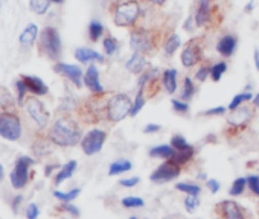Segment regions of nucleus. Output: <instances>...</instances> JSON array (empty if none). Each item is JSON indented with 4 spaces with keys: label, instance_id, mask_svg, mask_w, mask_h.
Instances as JSON below:
<instances>
[{
    "label": "nucleus",
    "instance_id": "nucleus-58",
    "mask_svg": "<svg viewBox=\"0 0 259 219\" xmlns=\"http://www.w3.org/2000/svg\"><path fill=\"white\" fill-rule=\"evenodd\" d=\"M253 7H254V0H250V2H248V4L245 5V8H244L245 13H251V11H253Z\"/></svg>",
    "mask_w": 259,
    "mask_h": 219
},
{
    "label": "nucleus",
    "instance_id": "nucleus-2",
    "mask_svg": "<svg viewBox=\"0 0 259 219\" xmlns=\"http://www.w3.org/2000/svg\"><path fill=\"white\" fill-rule=\"evenodd\" d=\"M160 40V32L145 26H135L130 29V47L136 53L150 55L153 53Z\"/></svg>",
    "mask_w": 259,
    "mask_h": 219
},
{
    "label": "nucleus",
    "instance_id": "nucleus-38",
    "mask_svg": "<svg viewBox=\"0 0 259 219\" xmlns=\"http://www.w3.org/2000/svg\"><path fill=\"white\" fill-rule=\"evenodd\" d=\"M226 70H227V63L226 61H218V63L212 64V67H210V79L213 82H218L223 78V75L226 73Z\"/></svg>",
    "mask_w": 259,
    "mask_h": 219
},
{
    "label": "nucleus",
    "instance_id": "nucleus-62",
    "mask_svg": "<svg viewBox=\"0 0 259 219\" xmlns=\"http://www.w3.org/2000/svg\"><path fill=\"white\" fill-rule=\"evenodd\" d=\"M128 219H139V217H138V216H130Z\"/></svg>",
    "mask_w": 259,
    "mask_h": 219
},
{
    "label": "nucleus",
    "instance_id": "nucleus-13",
    "mask_svg": "<svg viewBox=\"0 0 259 219\" xmlns=\"http://www.w3.org/2000/svg\"><path fill=\"white\" fill-rule=\"evenodd\" d=\"M254 116V110L251 106H239L235 112H230L227 116V124L233 128H242L245 127Z\"/></svg>",
    "mask_w": 259,
    "mask_h": 219
},
{
    "label": "nucleus",
    "instance_id": "nucleus-5",
    "mask_svg": "<svg viewBox=\"0 0 259 219\" xmlns=\"http://www.w3.org/2000/svg\"><path fill=\"white\" fill-rule=\"evenodd\" d=\"M38 49H40V53L45 55L48 60L60 63L63 44H61L60 34L54 26H46L41 31L38 37Z\"/></svg>",
    "mask_w": 259,
    "mask_h": 219
},
{
    "label": "nucleus",
    "instance_id": "nucleus-31",
    "mask_svg": "<svg viewBox=\"0 0 259 219\" xmlns=\"http://www.w3.org/2000/svg\"><path fill=\"white\" fill-rule=\"evenodd\" d=\"M176 189L179 192H183L185 195H198L201 193V186L198 183H191V181H185V183H177Z\"/></svg>",
    "mask_w": 259,
    "mask_h": 219
},
{
    "label": "nucleus",
    "instance_id": "nucleus-14",
    "mask_svg": "<svg viewBox=\"0 0 259 219\" xmlns=\"http://www.w3.org/2000/svg\"><path fill=\"white\" fill-rule=\"evenodd\" d=\"M213 0H198L197 10L194 13V20L197 28H204L210 23L212 14H213V7H212Z\"/></svg>",
    "mask_w": 259,
    "mask_h": 219
},
{
    "label": "nucleus",
    "instance_id": "nucleus-50",
    "mask_svg": "<svg viewBox=\"0 0 259 219\" xmlns=\"http://www.w3.org/2000/svg\"><path fill=\"white\" fill-rule=\"evenodd\" d=\"M139 181H141V178H139V177H132V178H123V180H120V181H119V184H120L122 187L132 189V187L138 186V184H139Z\"/></svg>",
    "mask_w": 259,
    "mask_h": 219
},
{
    "label": "nucleus",
    "instance_id": "nucleus-24",
    "mask_svg": "<svg viewBox=\"0 0 259 219\" xmlns=\"http://www.w3.org/2000/svg\"><path fill=\"white\" fill-rule=\"evenodd\" d=\"M133 168V163L130 161L128 158H117L116 161H113L108 168V175L110 177H114V175H120V174H125L128 171H132Z\"/></svg>",
    "mask_w": 259,
    "mask_h": 219
},
{
    "label": "nucleus",
    "instance_id": "nucleus-64",
    "mask_svg": "<svg viewBox=\"0 0 259 219\" xmlns=\"http://www.w3.org/2000/svg\"><path fill=\"white\" fill-rule=\"evenodd\" d=\"M217 219H218V217H217Z\"/></svg>",
    "mask_w": 259,
    "mask_h": 219
},
{
    "label": "nucleus",
    "instance_id": "nucleus-18",
    "mask_svg": "<svg viewBox=\"0 0 259 219\" xmlns=\"http://www.w3.org/2000/svg\"><path fill=\"white\" fill-rule=\"evenodd\" d=\"M236 46H238V38L232 34H227V35H223L218 43H217V52L224 57V58H230L235 50H236Z\"/></svg>",
    "mask_w": 259,
    "mask_h": 219
},
{
    "label": "nucleus",
    "instance_id": "nucleus-43",
    "mask_svg": "<svg viewBox=\"0 0 259 219\" xmlns=\"http://www.w3.org/2000/svg\"><path fill=\"white\" fill-rule=\"evenodd\" d=\"M210 67H212V64H207V63L200 64L197 69V73H195V79L198 82H204L210 76Z\"/></svg>",
    "mask_w": 259,
    "mask_h": 219
},
{
    "label": "nucleus",
    "instance_id": "nucleus-3",
    "mask_svg": "<svg viewBox=\"0 0 259 219\" xmlns=\"http://www.w3.org/2000/svg\"><path fill=\"white\" fill-rule=\"evenodd\" d=\"M113 13V23L117 28H135L141 14L142 8L138 0H116L111 5Z\"/></svg>",
    "mask_w": 259,
    "mask_h": 219
},
{
    "label": "nucleus",
    "instance_id": "nucleus-10",
    "mask_svg": "<svg viewBox=\"0 0 259 219\" xmlns=\"http://www.w3.org/2000/svg\"><path fill=\"white\" fill-rule=\"evenodd\" d=\"M105 140H107V133L104 130L95 128V130H90L87 134H84L79 145L85 155H95L102 149Z\"/></svg>",
    "mask_w": 259,
    "mask_h": 219
},
{
    "label": "nucleus",
    "instance_id": "nucleus-22",
    "mask_svg": "<svg viewBox=\"0 0 259 219\" xmlns=\"http://www.w3.org/2000/svg\"><path fill=\"white\" fill-rule=\"evenodd\" d=\"M37 38H38V28H37V25H34V23H31V25H28L26 28H25V31L20 34V37H19V41H20V44L22 46H32L35 41H37Z\"/></svg>",
    "mask_w": 259,
    "mask_h": 219
},
{
    "label": "nucleus",
    "instance_id": "nucleus-19",
    "mask_svg": "<svg viewBox=\"0 0 259 219\" xmlns=\"http://www.w3.org/2000/svg\"><path fill=\"white\" fill-rule=\"evenodd\" d=\"M75 58L76 61L82 63V64H90L93 61H98V63H105V57L93 49H89V47H78L75 49Z\"/></svg>",
    "mask_w": 259,
    "mask_h": 219
},
{
    "label": "nucleus",
    "instance_id": "nucleus-52",
    "mask_svg": "<svg viewBox=\"0 0 259 219\" xmlns=\"http://www.w3.org/2000/svg\"><path fill=\"white\" fill-rule=\"evenodd\" d=\"M160 130H162V127L157 125V124H148V125L144 127V133H145V134H156V133H159Z\"/></svg>",
    "mask_w": 259,
    "mask_h": 219
},
{
    "label": "nucleus",
    "instance_id": "nucleus-51",
    "mask_svg": "<svg viewBox=\"0 0 259 219\" xmlns=\"http://www.w3.org/2000/svg\"><path fill=\"white\" fill-rule=\"evenodd\" d=\"M206 186H207V189H209V192L210 193H218L220 192V189H221V183L218 181V180H215V178H209L207 181H206Z\"/></svg>",
    "mask_w": 259,
    "mask_h": 219
},
{
    "label": "nucleus",
    "instance_id": "nucleus-30",
    "mask_svg": "<svg viewBox=\"0 0 259 219\" xmlns=\"http://www.w3.org/2000/svg\"><path fill=\"white\" fill-rule=\"evenodd\" d=\"M253 97H254V96H253L250 91L239 93V94H236V96L230 100V103H229L227 110H229V112H235L236 108L242 106V103H244V102H250V100H253Z\"/></svg>",
    "mask_w": 259,
    "mask_h": 219
},
{
    "label": "nucleus",
    "instance_id": "nucleus-15",
    "mask_svg": "<svg viewBox=\"0 0 259 219\" xmlns=\"http://www.w3.org/2000/svg\"><path fill=\"white\" fill-rule=\"evenodd\" d=\"M218 210L223 219H247L242 207L233 199H224L218 204Z\"/></svg>",
    "mask_w": 259,
    "mask_h": 219
},
{
    "label": "nucleus",
    "instance_id": "nucleus-45",
    "mask_svg": "<svg viewBox=\"0 0 259 219\" xmlns=\"http://www.w3.org/2000/svg\"><path fill=\"white\" fill-rule=\"evenodd\" d=\"M247 187L250 192L259 198V175H248L247 177Z\"/></svg>",
    "mask_w": 259,
    "mask_h": 219
},
{
    "label": "nucleus",
    "instance_id": "nucleus-27",
    "mask_svg": "<svg viewBox=\"0 0 259 219\" xmlns=\"http://www.w3.org/2000/svg\"><path fill=\"white\" fill-rule=\"evenodd\" d=\"M180 44H182V40H180V37H179L177 34H171V35H168V38H166V40H165V43H163L165 55H166V57L174 55V53L177 52V49L180 47Z\"/></svg>",
    "mask_w": 259,
    "mask_h": 219
},
{
    "label": "nucleus",
    "instance_id": "nucleus-47",
    "mask_svg": "<svg viewBox=\"0 0 259 219\" xmlns=\"http://www.w3.org/2000/svg\"><path fill=\"white\" fill-rule=\"evenodd\" d=\"M226 112H227L226 106H213V108H209V110H206V112L200 113V116H207V118H210V116H223V115H226Z\"/></svg>",
    "mask_w": 259,
    "mask_h": 219
},
{
    "label": "nucleus",
    "instance_id": "nucleus-42",
    "mask_svg": "<svg viewBox=\"0 0 259 219\" xmlns=\"http://www.w3.org/2000/svg\"><path fill=\"white\" fill-rule=\"evenodd\" d=\"M183 204H185L188 213H195L200 205V196L198 195H186Z\"/></svg>",
    "mask_w": 259,
    "mask_h": 219
},
{
    "label": "nucleus",
    "instance_id": "nucleus-32",
    "mask_svg": "<svg viewBox=\"0 0 259 219\" xmlns=\"http://www.w3.org/2000/svg\"><path fill=\"white\" fill-rule=\"evenodd\" d=\"M102 47H104L105 55L113 57L114 53H117V50H119V47H120V43H119L117 38L108 35V37H105V38L102 40Z\"/></svg>",
    "mask_w": 259,
    "mask_h": 219
},
{
    "label": "nucleus",
    "instance_id": "nucleus-12",
    "mask_svg": "<svg viewBox=\"0 0 259 219\" xmlns=\"http://www.w3.org/2000/svg\"><path fill=\"white\" fill-rule=\"evenodd\" d=\"M54 72L67 78L75 87L81 88L84 85V72L81 70L79 66L75 64H66V63H55L54 64Z\"/></svg>",
    "mask_w": 259,
    "mask_h": 219
},
{
    "label": "nucleus",
    "instance_id": "nucleus-26",
    "mask_svg": "<svg viewBox=\"0 0 259 219\" xmlns=\"http://www.w3.org/2000/svg\"><path fill=\"white\" fill-rule=\"evenodd\" d=\"M51 145H54V143H52L49 139L40 137V139H37V140L34 142L32 151H34V154H35L37 157H43V155L51 154V151H52V146H51Z\"/></svg>",
    "mask_w": 259,
    "mask_h": 219
},
{
    "label": "nucleus",
    "instance_id": "nucleus-49",
    "mask_svg": "<svg viewBox=\"0 0 259 219\" xmlns=\"http://www.w3.org/2000/svg\"><path fill=\"white\" fill-rule=\"evenodd\" d=\"M40 216V208L35 202H31L26 208V219H38Z\"/></svg>",
    "mask_w": 259,
    "mask_h": 219
},
{
    "label": "nucleus",
    "instance_id": "nucleus-11",
    "mask_svg": "<svg viewBox=\"0 0 259 219\" xmlns=\"http://www.w3.org/2000/svg\"><path fill=\"white\" fill-rule=\"evenodd\" d=\"M180 174H182V166L176 165L171 160H166V161H163L160 166H157L153 171L150 178L156 184H165V183H169V181L179 178Z\"/></svg>",
    "mask_w": 259,
    "mask_h": 219
},
{
    "label": "nucleus",
    "instance_id": "nucleus-1",
    "mask_svg": "<svg viewBox=\"0 0 259 219\" xmlns=\"http://www.w3.org/2000/svg\"><path fill=\"white\" fill-rule=\"evenodd\" d=\"M82 137L84 136L81 133L79 125L73 119H70L69 116L58 118L52 124V127L49 130V134H48V139L55 146H60V148L75 146V145L81 143Z\"/></svg>",
    "mask_w": 259,
    "mask_h": 219
},
{
    "label": "nucleus",
    "instance_id": "nucleus-41",
    "mask_svg": "<svg viewBox=\"0 0 259 219\" xmlns=\"http://www.w3.org/2000/svg\"><path fill=\"white\" fill-rule=\"evenodd\" d=\"M16 90H17V102H19L20 105H22V103H25V102H26V100H25L26 93H29V91H28L26 82L23 81V78H22V76L16 81Z\"/></svg>",
    "mask_w": 259,
    "mask_h": 219
},
{
    "label": "nucleus",
    "instance_id": "nucleus-46",
    "mask_svg": "<svg viewBox=\"0 0 259 219\" xmlns=\"http://www.w3.org/2000/svg\"><path fill=\"white\" fill-rule=\"evenodd\" d=\"M75 108H76V100L72 96L63 97L60 110H63V112H72V110H75Z\"/></svg>",
    "mask_w": 259,
    "mask_h": 219
},
{
    "label": "nucleus",
    "instance_id": "nucleus-39",
    "mask_svg": "<svg viewBox=\"0 0 259 219\" xmlns=\"http://www.w3.org/2000/svg\"><path fill=\"white\" fill-rule=\"evenodd\" d=\"M81 193V189H72V190H69V192H61V190H54V196L57 198V199H60V201H63V202H72L73 199H76L78 198V195Z\"/></svg>",
    "mask_w": 259,
    "mask_h": 219
},
{
    "label": "nucleus",
    "instance_id": "nucleus-44",
    "mask_svg": "<svg viewBox=\"0 0 259 219\" xmlns=\"http://www.w3.org/2000/svg\"><path fill=\"white\" fill-rule=\"evenodd\" d=\"M171 105H172V110H174L177 115H188L189 113V105H188V102H185L182 99H172L171 100Z\"/></svg>",
    "mask_w": 259,
    "mask_h": 219
},
{
    "label": "nucleus",
    "instance_id": "nucleus-40",
    "mask_svg": "<svg viewBox=\"0 0 259 219\" xmlns=\"http://www.w3.org/2000/svg\"><path fill=\"white\" fill-rule=\"evenodd\" d=\"M176 151H186V149H189V148H192V145L183 137V136H180V134H176V136H172L171 137V143H169Z\"/></svg>",
    "mask_w": 259,
    "mask_h": 219
},
{
    "label": "nucleus",
    "instance_id": "nucleus-60",
    "mask_svg": "<svg viewBox=\"0 0 259 219\" xmlns=\"http://www.w3.org/2000/svg\"><path fill=\"white\" fill-rule=\"evenodd\" d=\"M251 103H253V106H256V108H259V93L253 97V100H251Z\"/></svg>",
    "mask_w": 259,
    "mask_h": 219
},
{
    "label": "nucleus",
    "instance_id": "nucleus-20",
    "mask_svg": "<svg viewBox=\"0 0 259 219\" xmlns=\"http://www.w3.org/2000/svg\"><path fill=\"white\" fill-rule=\"evenodd\" d=\"M23 81L26 82V87H28V91L32 93L34 96H45L49 93V88L48 85L45 84V81H41L38 76H31V75H23L22 76Z\"/></svg>",
    "mask_w": 259,
    "mask_h": 219
},
{
    "label": "nucleus",
    "instance_id": "nucleus-53",
    "mask_svg": "<svg viewBox=\"0 0 259 219\" xmlns=\"http://www.w3.org/2000/svg\"><path fill=\"white\" fill-rule=\"evenodd\" d=\"M22 202H23V196L22 195H16L14 199H13V202H11V207H13V211L14 213L19 211V207L22 205Z\"/></svg>",
    "mask_w": 259,
    "mask_h": 219
},
{
    "label": "nucleus",
    "instance_id": "nucleus-28",
    "mask_svg": "<svg viewBox=\"0 0 259 219\" xmlns=\"http://www.w3.org/2000/svg\"><path fill=\"white\" fill-rule=\"evenodd\" d=\"M194 155H195V148L192 146V148H189L186 151H176V154H174V157H172L171 161H174L179 166H183V165L191 163L192 158H194Z\"/></svg>",
    "mask_w": 259,
    "mask_h": 219
},
{
    "label": "nucleus",
    "instance_id": "nucleus-21",
    "mask_svg": "<svg viewBox=\"0 0 259 219\" xmlns=\"http://www.w3.org/2000/svg\"><path fill=\"white\" fill-rule=\"evenodd\" d=\"M177 70L176 69H166L162 73V85L166 90V93L174 94L179 87V79H177Z\"/></svg>",
    "mask_w": 259,
    "mask_h": 219
},
{
    "label": "nucleus",
    "instance_id": "nucleus-56",
    "mask_svg": "<svg viewBox=\"0 0 259 219\" xmlns=\"http://www.w3.org/2000/svg\"><path fill=\"white\" fill-rule=\"evenodd\" d=\"M58 168H60L58 165H48V166H46V172H45L46 177H49V175L52 174V171H54V169H58Z\"/></svg>",
    "mask_w": 259,
    "mask_h": 219
},
{
    "label": "nucleus",
    "instance_id": "nucleus-9",
    "mask_svg": "<svg viewBox=\"0 0 259 219\" xmlns=\"http://www.w3.org/2000/svg\"><path fill=\"white\" fill-rule=\"evenodd\" d=\"M203 58V46H201V38L194 37L185 43V47L182 49V64L186 69H192L197 64L201 63Z\"/></svg>",
    "mask_w": 259,
    "mask_h": 219
},
{
    "label": "nucleus",
    "instance_id": "nucleus-63",
    "mask_svg": "<svg viewBox=\"0 0 259 219\" xmlns=\"http://www.w3.org/2000/svg\"><path fill=\"white\" fill-rule=\"evenodd\" d=\"M0 7H2V4H0Z\"/></svg>",
    "mask_w": 259,
    "mask_h": 219
},
{
    "label": "nucleus",
    "instance_id": "nucleus-61",
    "mask_svg": "<svg viewBox=\"0 0 259 219\" xmlns=\"http://www.w3.org/2000/svg\"><path fill=\"white\" fill-rule=\"evenodd\" d=\"M51 2H52V4H63L64 0H51Z\"/></svg>",
    "mask_w": 259,
    "mask_h": 219
},
{
    "label": "nucleus",
    "instance_id": "nucleus-29",
    "mask_svg": "<svg viewBox=\"0 0 259 219\" xmlns=\"http://www.w3.org/2000/svg\"><path fill=\"white\" fill-rule=\"evenodd\" d=\"M195 91H197V87H195V84H194L192 78L185 76V79H183V85H182V93H180L182 100H185V102H186V100H191V99L194 97Z\"/></svg>",
    "mask_w": 259,
    "mask_h": 219
},
{
    "label": "nucleus",
    "instance_id": "nucleus-36",
    "mask_svg": "<svg viewBox=\"0 0 259 219\" xmlns=\"http://www.w3.org/2000/svg\"><path fill=\"white\" fill-rule=\"evenodd\" d=\"M120 204L123 208L132 210V208H142L145 205V201L141 196H125L120 199Z\"/></svg>",
    "mask_w": 259,
    "mask_h": 219
},
{
    "label": "nucleus",
    "instance_id": "nucleus-7",
    "mask_svg": "<svg viewBox=\"0 0 259 219\" xmlns=\"http://www.w3.org/2000/svg\"><path fill=\"white\" fill-rule=\"evenodd\" d=\"M35 165V160L32 157H28V155H20L17 160H16V165H14V169L13 172L10 174V180H11V186L17 190L20 189H25L31 180V172L29 169Z\"/></svg>",
    "mask_w": 259,
    "mask_h": 219
},
{
    "label": "nucleus",
    "instance_id": "nucleus-57",
    "mask_svg": "<svg viewBox=\"0 0 259 219\" xmlns=\"http://www.w3.org/2000/svg\"><path fill=\"white\" fill-rule=\"evenodd\" d=\"M253 58H254V66H256V69L259 70V50H257V49H254V52H253Z\"/></svg>",
    "mask_w": 259,
    "mask_h": 219
},
{
    "label": "nucleus",
    "instance_id": "nucleus-6",
    "mask_svg": "<svg viewBox=\"0 0 259 219\" xmlns=\"http://www.w3.org/2000/svg\"><path fill=\"white\" fill-rule=\"evenodd\" d=\"M23 125L22 119L16 112H2L0 113V137L10 142H17L22 139Z\"/></svg>",
    "mask_w": 259,
    "mask_h": 219
},
{
    "label": "nucleus",
    "instance_id": "nucleus-59",
    "mask_svg": "<svg viewBox=\"0 0 259 219\" xmlns=\"http://www.w3.org/2000/svg\"><path fill=\"white\" fill-rule=\"evenodd\" d=\"M4 180H5V168L2 163H0V183H2Z\"/></svg>",
    "mask_w": 259,
    "mask_h": 219
},
{
    "label": "nucleus",
    "instance_id": "nucleus-8",
    "mask_svg": "<svg viewBox=\"0 0 259 219\" xmlns=\"http://www.w3.org/2000/svg\"><path fill=\"white\" fill-rule=\"evenodd\" d=\"M25 110L40 130H45L49 125V112L38 97H28L25 102Z\"/></svg>",
    "mask_w": 259,
    "mask_h": 219
},
{
    "label": "nucleus",
    "instance_id": "nucleus-48",
    "mask_svg": "<svg viewBox=\"0 0 259 219\" xmlns=\"http://www.w3.org/2000/svg\"><path fill=\"white\" fill-rule=\"evenodd\" d=\"M60 210L69 213V214L73 216V217H79V214H81V213H79V208H78L76 205L70 204V202H63V205L60 207Z\"/></svg>",
    "mask_w": 259,
    "mask_h": 219
},
{
    "label": "nucleus",
    "instance_id": "nucleus-4",
    "mask_svg": "<svg viewBox=\"0 0 259 219\" xmlns=\"http://www.w3.org/2000/svg\"><path fill=\"white\" fill-rule=\"evenodd\" d=\"M132 106L133 100L126 93H116L105 103V119L111 124H119L130 116Z\"/></svg>",
    "mask_w": 259,
    "mask_h": 219
},
{
    "label": "nucleus",
    "instance_id": "nucleus-16",
    "mask_svg": "<svg viewBox=\"0 0 259 219\" xmlns=\"http://www.w3.org/2000/svg\"><path fill=\"white\" fill-rule=\"evenodd\" d=\"M84 85L93 93V94H102L104 93V87L101 84L99 79V70L95 64H90L87 67V70L84 72Z\"/></svg>",
    "mask_w": 259,
    "mask_h": 219
},
{
    "label": "nucleus",
    "instance_id": "nucleus-37",
    "mask_svg": "<svg viewBox=\"0 0 259 219\" xmlns=\"http://www.w3.org/2000/svg\"><path fill=\"white\" fill-rule=\"evenodd\" d=\"M51 4H52L51 0H29V8L32 13L41 16V14H46Z\"/></svg>",
    "mask_w": 259,
    "mask_h": 219
},
{
    "label": "nucleus",
    "instance_id": "nucleus-54",
    "mask_svg": "<svg viewBox=\"0 0 259 219\" xmlns=\"http://www.w3.org/2000/svg\"><path fill=\"white\" fill-rule=\"evenodd\" d=\"M197 26H195V20H194V16H191L186 22H185V25H183V29L185 31H188V32H192L194 29H195Z\"/></svg>",
    "mask_w": 259,
    "mask_h": 219
},
{
    "label": "nucleus",
    "instance_id": "nucleus-17",
    "mask_svg": "<svg viewBox=\"0 0 259 219\" xmlns=\"http://www.w3.org/2000/svg\"><path fill=\"white\" fill-rule=\"evenodd\" d=\"M125 67H126L128 72H132L133 75H138V76H139V75H142V73H144L148 67H151V66H150V63L147 61V57H145V55L133 52L132 57H130V58L126 60Z\"/></svg>",
    "mask_w": 259,
    "mask_h": 219
},
{
    "label": "nucleus",
    "instance_id": "nucleus-25",
    "mask_svg": "<svg viewBox=\"0 0 259 219\" xmlns=\"http://www.w3.org/2000/svg\"><path fill=\"white\" fill-rule=\"evenodd\" d=\"M176 154V149L171 145H159L150 149V155L153 158H160V160H172Z\"/></svg>",
    "mask_w": 259,
    "mask_h": 219
},
{
    "label": "nucleus",
    "instance_id": "nucleus-55",
    "mask_svg": "<svg viewBox=\"0 0 259 219\" xmlns=\"http://www.w3.org/2000/svg\"><path fill=\"white\" fill-rule=\"evenodd\" d=\"M147 2L151 5H156V7H163L166 4V0H147Z\"/></svg>",
    "mask_w": 259,
    "mask_h": 219
},
{
    "label": "nucleus",
    "instance_id": "nucleus-35",
    "mask_svg": "<svg viewBox=\"0 0 259 219\" xmlns=\"http://www.w3.org/2000/svg\"><path fill=\"white\" fill-rule=\"evenodd\" d=\"M245 187H247V177H239L232 183V186L229 189V195L230 196H241L244 193Z\"/></svg>",
    "mask_w": 259,
    "mask_h": 219
},
{
    "label": "nucleus",
    "instance_id": "nucleus-23",
    "mask_svg": "<svg viewBox=\"0 0 259 219\" xmlns=\"http://www.w3.org/2000/svg\"><path fill=\"white\" fill-rule=\"evenodd\" d=\"M76 168H78V161L76 160H70L64 166H61L60 171H58V174L55 175V184H61L63 181L72 178V175L75 174Z\"/></svg>",
    "mask_w": 259,
    "mask_h": 219
},
{
    "label": "nucleus",
    "instance_id": "nucleus-33",
    "mask_svg": "<svg viewBox=\"0 0 259 219\" xmlns=\"http://www.w3.org/2000/svg\"><path fill=\"white\" fill-rule=\"evenodd\" d=\"M147 103V97H145V91L142 90H138V94L133 100V106H132V113H130V116L132 118H136L141 112H142V108L145 106Z\"/></svg>",
    "mask_w": 259,
    "mask_h": 219
},
{
    "label": "nucleus",
    "instance_id": "nucleus-34",
    "mask_svg": "<svg viewBox=\"0 0 259 219\" xmlns=\"http://www.w3.org/2000/svg\"><path fill=\"white\" fill-rule=\"evenodd\" d=\"M104 25L98 20H92L90 25H89V37L93 43L99 41V38L104 35Z\"/></svg>",
    "mask_w": 259,
    "mask_h": 219
}]
</instances>
